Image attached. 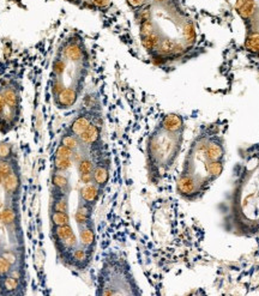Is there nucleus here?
<instances>
[{"label": "nucleus", "instance_id": "obj_5", "mask_svg": "<svg viewBox=\"0 0 259 296\" xmlns=\"http://www.w3.org/2000/svg\"><path fill=\"white\" fill-rule=\"evenodd\" d=\"M161 126L166 132L178 133L184 127V120L179 114L171 113L167 114L161 122Z\"/></svg>", "mask_w": 259, "mask_h": 296}, {"label": "nucleus", "instance_id": "obj_45", "mask_svg": "<svg viewBox=\"0 0 259 296\" xmlns=\"http://www.w3.org/2000/svg\"><path fill=\"white\" fill-rule=\"evenodd\" d=\"M155 1L156 2H164V1H166V0H155Z\"/></svg>", "mask_w": 259, "mask_h": 296}, {"label": "nucleus", "instance_id": "obj_36", "mask_svg": "<svg viewBox=\"0 0 259 296\" xmlns=\"http://www.w3.org/2000/svg\"><path fill=\"white\" fill-rule=\"evenodd\" d=\"M0 254H1V256L4 257V258L6 259V260L9 261V263H11L14 266L16 265V264H17L18 256H17V253L14 252V251H11V250H2L1 252H0Z\"/></svg>", "mask_w": 259, "mask_h": 296}, {"label": "nucleus", "instance_id": "obj_28", "mask_svg": "<svg viewBox=\"0 0 259 296\" xmlns=\"http://www.w3.org/2000/svg\"><path fill=\"white\" fill-rule=\"evenodd\" d=\"M69 199L65 197V195L57 197L56 200L52 204V210L60 211V212H69Z\"/></svg>", "mask_w": 259, "mask_h": 296}, {"label": "nucleus", "instance_id": "obj_11", "mask_svg": "<svg viewBox=\"0 0 259 296\" xmlns=\"http://www.w3.org/2000/svg\"><path fill=\"white\" fill-rule=\"evenodd\" d=\"M197 190V182L195 181L192 177L188 175H182L179 180H178V191L184 196H190L196 192Z\"/></svg>", "mask_w": 259, "mask_h": 296}, {"label": "nucleus", "instance_id": "obj_2", "mask_svg": "<svg viewBox=\"0 0 259 296\" xmlns=\"http://www.w3.org/2000/svg\"><path fill=\"white\" fill-rule=\"evenodd\" d=\"M54 234H56V239L61 243L64 247L73 250L77 247L78 240L76 237L75 232H73L71 224H66V226L61 227H54Z\"/></svg>", "mask_w": 259, "mask_h": 296}, {"label": "nucleus", "instance_id": "obj_12", "mask_svg": "<svg viewBox=\"0 0 259 296\" xmlns=\"http://www.w3.org/2000/svg\"><path fill=\"white\" fill-rule=\"evenodd\" d=\"M109 181V170L106 166H96L93 172V182L99 187L103 188Z\"/></svg>", "mask_w": 259, "mask_h": 296}, {"label": "nucleus", "instance_id": "obj_3", "mask_svg": "<svg viewBox=\"0 0 259 296\" xmlns=\"http://www.w3.org/2000/svg\"><path fill=\"white\" fill-rule=\"evenodd\" d=\"M100 191L101 188L94 182L86 183L80 191V201H83V203L88 204L90 206H94L98 203L99 198H100Z\"/></svg>", "mask_w": 259, "mask_h": 296}, {"label": "nucleus", "instance_id": "obj_26", "mask_svg": "<svg viewBox=\"0 0 259 296\" xmlns=\"http://www.w3.org/2000/svg\"><path fill=\"white\" fill-rule=\"evenodd\" d=\"M71 166L72 158H67V157H56L54 158V169H56V172H67L71 168Z\"/></svg>", "mask_w": 259, "mask_h": 296}, {"label": "nucleus", "instance_id": "obj_24", "mask_svg": "<svg viewBox=\"0 0 259 296\" xmlns=\"http://www.w3.org/2000/svg\"><path fill=\"white\" fill-rule=\"evenodd\" d=\"M136 20L139 24H142L144 22H148V20H151L153 18V12H151V7L150 5H145V6L140 7V9L136 10Z\"/></svg>", "mask_w": 259, "mask_h": 296}, {"label": "nucleus", "instance_id": "obj_14", "mask_svg": "<svg viewBox=\"0 0 259 296\" xmlns=\"http://www.w3.org/2000/svg\"><path fill=\"white\" fill-rule=\"evenodd\" d=\"M64 57L72 62H78L83 59V49L78 44L70 43L65 47Z\"/></svg>", "mask_w": 259, "mask_h": 296}, {"label": "nucleus", "instance_id": "obj_38", "mask_svg": "<svg viewBox=\"0 0 259 296\" xmlns=\"http://www.w3.org/2000/svg\"><path fill=\"white\" fill-rule=\"evenodd\" d=\"M65 67H66V64H65L64 60L59 59L54 62V72H56L57 75H62V72L65 71Z\"/></svg>", "mask_w": 259, "mask_h": 296}, {"label": "nucleus", "instance_id": "obj_32", "mask_svg": "<svg viewBox=\"0 0 259 296\" xmlns=\"http://www.w3.org/2000/svg\"><path fill=\"white\" fill-rule=\"evenodd\" d=\"M14 270V265L6 260L4 257L0 254V278H4L7 275H10Z\"/></svg>", "mask_w": 259, "mask_h": 296}, {"label": "nucleus", "instance_id": "obj_6", "mask_svg": "<svg viewBox=\"0 0 259 296\" xmlns=\"http://www.w3.org/2000/svg\"><path fill=\"white\" fill-rule=\"evenodd\" d=\"M80 246L89 248V250H91L95 246L96 234L95 230H94L93 222L83 227H80Z\"/></svg>", "mask_w": 259, "mask_h": 296}, {"label": "nucleus", "instance_id": "obj_15", "mask_svg": "<svg viewBox=\"0 0 259 296\" xmlns=\"http://www.w3.org/2000/svg\"><path fill=\"white\" fill-rule=\"evenodd\" d=\"M51 182H52V186L59 191H66L70 188L69 178L65 177V175L61 174L60 172H56L52 174Z\"/></svg>", "mask_w": 259, "mask_h": 296}, {"label": "nucleus", "instance_id": "obj_1", "mask_svg": "<svg viewBox=\"0 0 259 296\" xmlns=\"http://www.w3.org/2000/svg\"><path fill=\"white\" fill-rule=\"evenodd\" d=\"M235 11L244 22L246 31L259 29V7L256 0H237Z\"/></svg>", "mask_w": 259, "mask_h": 296}, {"label": "nucleus", "instance_id": "obj_37", "mask_svg": "<svg viewBox=\"0 0 259 296\" xmlns=\"http://www.w3.org/2000/svg\"><path fill=\"white\" fill-rule=\"evenodd\" d=\"M127 5L133 10H138L140 7L145 6L149 4V0H126Z\"/></svg>", "mask_w": 259, "mask_h": 296}, {"label": "nucleus", "instance_id": "obj_34", "mask_svg": "<svg viewBox=\"0 0 259 296\" xmlns=\"http://www.w3.org/2000/svg\"><path fill=\"white\" fill-rule=\"evenodd\" d=\"M14 149L10 143H0V159H11Z\"/></svg>", "mask_w": 259, "mask_h": 296}, {"label": "nucleus", "instance_id": "obj_43", "mask_svg": "<svg viewBox=\"0 0 259 296\" xmlns=\"http://www.w3.org/2000/svg\"><path fill=\"white\" fill-rule=\"evenodd\" d=\"M2 251V242H1V240H0V252H1Z\"/></svg>", "mask_w": 259, "mask_h": 296}, {"label": "nucleus", "instance_id": "obj_40", "mask_svg": "<svg viewBox=\"0 0 259 296\" xmlns=\"http://www.w3.org/2000/svg\"><path fill=\"white\" fill-rule=\"evenodd\" d=\"M80 179L84 185L86 183L93 182V173H89V174H80Z\"/></svg>", "mask_w": 259, "mask_h": 296}, {"label": "nucleus", "instance_id": "obj_41", "mask_svg": "<svg viewBox=\"0 0 259 296\" xmlns=\"http://www.w3.org/2000/svg\"><path fill=\"white\" fill-rule=\"evenodd\" d=\"M64 88H65V86L61 83V80L56 79V83H54V85H53V94L57 96L58 94H59L60 91H61Z\"/></svg>", "mask_w": 259, "mask_h": 296}, {"label": "nucleus", "instance_id": "obj_25", "mask_svg": "<svg viewBox=\"0 0 259 296\" xmlns=\"http://www.w3.org/2000/svg\"><path fill=\"white\" fill-rule=\"evenodd\" d=\"M60 144H62V145L67 146V148H70V149H71V150L76 151L78 148H80V139L77 137V136H75V135H72V133H70V135H64V136H62Z\"/></svg>", "mask_w": 259, "mask_h": 296}, {"label": "nucleus", "instance_id": "obj_16", "mask_svg": "<svg viewBox=\"0 0 259 296\" xmlns=\"http://www.w3.org/2000/svg\"><path fill=\"white\" fill-rule=\"evenodd\" d=\"M51 223L53 227H61L70 224V215L69 212H60L52 210L49 214Z\"/></svg>", "mask_w": 259, "mask_h": 296}, {"label": "nucleus", "instance_id": "obj_17", "mask_svg": "<svg viewBox=\"0 0 259 296\" xmlns=\"http://www.w3.org/2000/svg\"><path fill=\"white\" fill-rule=\"evenodd\" d=\"M205 156L209 162L219 161L223 157V149L219 143H210L206 148Z\"/></svg>", "mask_w": 259, "mask_h": 296}, {"label": "nucleus", "instance_id": "obj_21", "mask_svg": "<svg viewBox=\"0 0 259 296\" xmlns=\"http://www.w3.org/2000/svg\"><path fill=\"white\" fill-rule=\"evenodd\" d=\"M89 251H90L89 248L83 247V246L73 248V252H72L73 261L77 264H84L85 261H88V259L90 258V256H89Z\"/></svg>", "mask_w": 259, "mask_h": 296}, {"label": "nucleus", "instance_id": "obj_30", "mask_svg": "<svg viewBox=\"0 0 259 296\" xmlns=\"http://www.w3.org/2000/svg\"><path fill=\"white\" fill-rule=\"evenodd\" d=\"M205 168H206V172H208L211 177L216 178L222 173V170H223V166H222V163L219 161H213V162H209V163H206Z\"/></svg>", "mask_w": 259, "mask_h": 296}, {"label": "nucleus", "instance_id": "obj_4", "mask_svg": "<svg viewBox=\"0 0 259 296\" xmlns=\"http://www.w3.org/2000/svg\"><path fill=\"white\" fill-rule=\"evenodd\" d=\"M78 93L75 88H64L57 95V104L60 108H71L77 102Z\"/></svg>", "mask_w": 259, "mask_h": 296}, {"label": "nucleus", "instance_id": "obj_29", "mask_svg": "<svg viewBox=\"0 0 259 296\" xmlns=\"http://www.w3.org/2000/svg\"><path fill=\"white\" fill-rule=\"evenodd\" d=\"M94 168H95V166H94L93 161H91L90 158H82L80 162H78V173L80 174H89V173H93Z\"/></svg>", "mask_w": 259, "mask_h": 296}, {"label": "nucleus", "instance_id": "obj_22", "mask_svg": "<svg viewBox=\"0 0 259 296\" xmlns=\"http://www.w3.org/2000/svg\"><path fill=\"white\" fill-rule=\"evenodd\" d=\"M177 46L178 42H175L172 39H162L158 47V51L161 54H173L175 52Z\"/></svg>", "mask_w": 259, "mask_h": 296}, {"label": "nucleus", "instance_id": "obj_20", "mask_svg": "<svg viewBox=\"0 0 259 296\" xmlns=\"http://www.w3.org/2000/svg\"><path fill=\"white\" fill-rule=\"evenodd\" d=\"M161 40L162 39L159 38V35L156 33V31L155 33L151 34V35L146 36V38L140 39V41H142V46L149 52H153V51H155V49H158Z\"/></svg>", "mask_w": 259, "mask_h": 296}, {"label": "nucleus", "instance_id": "obj_42", "mask_svg": "<svg viewBox=\"0 0 259 296\" xmlns=\"http://www.w3.org/2000/svg\"><path fill=\"white\" fill-rule=\"evenodd\" d=\"M5 107H6V104H5V101H4V96H2V94H0V114L4 112Z\"/></svg>", "mask_w": 259, "mask_h": 296}, {"label": "nucleus", "instance_id": "obj_18", "mask_svg": "<svg viewBox=\"0 0 259 296\" xmlns=\"http://www.w3.org/2000/svg\"><path fill=\"white\" fill-rule=\"evenodd\" d=\"M0 218L1 222L4 223V226L6 227H12L17 221V214H16L15 209L11 206H5L2 209L1 214H0Z\"/></svg>", "mask_w": 259, "mask_h": 296}, {"label": "nucleus", "instance_id": "obj_8", "mask_svg": "<svg viewBox=\"0 0 259 296\" xmlns=\"http://www.w3.org/2000/svg\"><path fill=\"white\" fill-rule=\"evenodd\" d=\"M91 214H93V206L88 205V204L80 201L78 205L77 210L75 214V221L78 227H83L85 224L90 223L91 222Z\"/></svg>", "mask_w": 259, "mask_h": 296}, {"label": "nucleus", "instance_id": "obj_23", "mask_svg": "<svg viewBox=\"0 0 259 296\" xmlns=\"http://www.w3.org/2000/svg\"><path fill=\"white\" fill-rule=\"evenodd\" d=\"M4 96V101L6 107H9L10 109H15L18 104V95L14 89H6V90L2 93Z\"/></svg>", "mask_w": 259, "mask_h": 296}, {"label": "nucleus", "instance_id": "obj_10", "mask_svg": "<svg viewBox=\"0 0 259 296\" xmlns=\"http://www.w3.org/2000/svg\"><path fill=\"white\" fill-rule=\"evenodd\" d=\"M100 136H101L100 127H99L96 124H93V122H91L90 126L86 128L85 132L80 137V143L85 144V145H94V144L98 143L99 139H100Z\"/></svg>", "mask_w": 259, "mask_h": 296}, {"label": "nucleus", "instance_id": "obj_39", "mask_svg": "<svg viewBox=\"0 0 259 296\" xmlns=\"http://www.w3.org/2000/svg\"><path fill=\"white\" fill-rule=\"evenodd\" d=\"M91 1L96 7H100V9H104L111 4V0H91Z\"/></svg>", "mask_w": 259, "mask_h": 296}, {"label": "nucleus", "instance_id": "obj_44", "mask_svg": "<svg viewBox=\"0 0 259 296\" xmlns=\"http://www.w3.org/2000/svg\"><path fill=\"white\" fill-rule=\"evenodd\" d=\"M2 180H4V179H2V177H1V175H0V186L2 185Z\"/></svg>", "mask_w": 259, "mask_h": 296}, {"label": "nucleus", "instance_id": "obj_9", "mask_svg": "<svg viewBox=\"0 0 259 296\" xmlns=\"http://www.w3.org/2000/svg\"><path fill=\"white\" fill-rule=\"evenodd\" d=\"M91 120L90 118L86 117V115H80V117L76 118L75 120L70 125V133L77 136L78 138L85 132V130L90 126Z\"/></svg>", "mask_w": 259, "mask_h": 296}, {"label": "nucleus", "instance_id": "obj_7", "mask_svg": "<svg viewBox=\"0 0 259 296\" xmlns=\"http://www.w3.org/2000/svg\"><path fill=\"white\" fill-rule=\"evenodd\" d=\"M2 187H4L6 196L14 197V196L17 195L20 188V174L17 172H12L11 174L4 178V180H2Z\"/></svg>", "mask_w": 259, "mask_h": 296}, {"label": "nucleus", "instance_id": "obj_35", "mask_svg": "<svg viewBox=\"0 0 259 296\" xmlns=\"http://www.w3.org/2000/svg\"><path fill=\"white\" fill-rule=\"evenodd\" d=\"M73 154H75V151L71 150L70 148H67V146L62 145V144H59L56 150V157H67V158H72Z\"/></svg>", "mask_w": 259, "mask_h": 296}, {"label": "nucleus", "instance_id": "obj_46", "mask_svg": "<svg viewBox=\"0 0 259 296\" xmlns=\"http://www.w3.org/2000/svg\"><path fill=\"white\" fill-rule=\"evenodd\" d=\"M67 1H77V0H67Z\"/></svg>", "mask_w": 259, "mask_h": 296}, {"label": "nucleus", "instance_id": "obj_27", "mask_svg": "<svg viewBox=\"0 0 259 296\" xmlns=\"http://www.w3.org/2000/svg\"><path fill=\"white\" fill-rule=\"evenodd\" d=\"M182 34H184L185 42L187 44H193V42L196 41V38H197V34H196V29L193 23L187 22L186 24L184 25V29H182Z\"/></svg>", "mask_w": 259, "mask_h": 296}, {"label": "nucleus", "instance_id": "obj_33", "mask_svg": "<svg viewBox=\"0 0 259 296\" xmlns=\"http://www.w3.org/2000/svg\"><path fill=\"white\" fill-rule=\"evenodd\" d=\"M153 33H155V28H154L153 20H148V22H144L142 24H139L140 39L146 38V36L151 35Z\"/></svg>", "mask_w": 259, "mask_h": 296}, {"label": "nucleus", "instance_id": "obj_13", "mask_svg": "<svg viewBox=\"0 0 259 296\" xmlns=\"http://www.w3.org/2000/svg\"><path fill=\"white\" fill-rule=\"evenodd\" d=\"M245 48L251 53H259V29L246 31Z\"/></svg>", "mask_w": 259, "mask_h": 296}, {"label": "nucleus", "instance_id": "obj_31", "mask_svg": "<svg viewBox=\"0 0 259 296\" xmlns=\"http://www.w3.org/2000/svg\"><path fill=\"white\" fill-rule=\"evenodd\" d=\"M12 172H15V167L11 159H0V175L2 179L11 174Z\"/></svg>", "mask_w": 259, "mask_h": 296}, {"label": "nucleus", "instance_id": "obj_19", "mask_svg": "<svg viewBox=\"0 0 259 296\" xmlns=\"http://www.w3.org/2000/svg\"><path fill=\"white\" fill-rule=\"evenodd\" d=\"M20 279L18 277L14 276L12 274L7 275L6 277H4L2 278V288H4L5 293H9V294H11V293L17 292L18 288H20Z\"/></svg>", "mask_w": 259, "mask_h": 296}]
</instances>
